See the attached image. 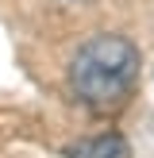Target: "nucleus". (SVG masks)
Masks as SVG:
<instances>
[{"label":"nucleus","instance_id":"f257e3e1","mask_svg":"<svg viewBox=\"0 0 154 158\" xmlns=\"http://www.w3.org/2000/svg\"><path fill=\"white\" fill-rule=\"evenodd\" d=\"M143 69V54L127 35H92L69 62V85L77 100L96 112L120 108L131 97Z\"/></svg>","mask_w":154,"mask_h":158},{"label":"nucleus","instance_id":"f03ea898","mask_svg":"<svg viewBox=\"0 0 154 158\" xmlns=\"http://www.w3.org/2000/svg\"><path fill=\"white\" fill-rule=\"evenodd\" d=\"M66 158H131V147L123 135L108 131V135H92V139L66 147Z\"/></svg>","mask_w":154,"mask_h":158},{"label":"nucleus","instance_id":"7ed1b4c3","mask_svg":"<svg viewBox=\"0 0 154 158\" xmlns=\"http://www.w3.org/2000/svg\"><path fill=\"white\" fill-rule=\"evenodd\" d=\"M62 4H89V0H62Z\"/></svg>","mask_w":154,"mask_h":158}]
</instances>
